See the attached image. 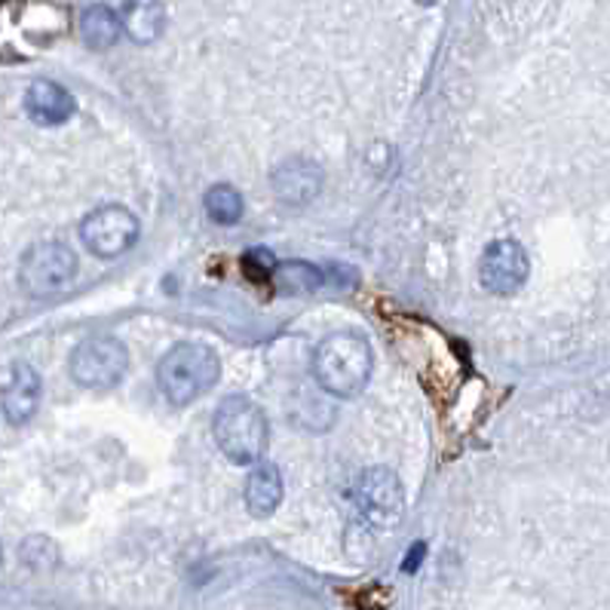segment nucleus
<instances>
[{"label": "nucleus", "instance_id": "nucleus-1", "mask_svg": "<svg viewBox=\"0 0 610 610\" xmlns=\"http://www.w3.org/2000/svg\"><path fill=\"white\" fill-rule=\"evenodd\" d=\"M313 378L317 384L338 399L359 396L372 381L374 353L369 338L359 332H334L322 338L313 350Z\"/></svg>", "mask_w": 610, "mask_h": 610}, {"label": "nucleus", "instance_id": "nucleus-2", "mask_svg": "<svg viewBox=\"0 0 610 610\" xmlns=\"http://www.w3.org/2000/svg\"><path fill=\"white\" fill-rule=\"evenodd\" d=\"M215 445L221 448L230 464L255 466L261 464L270 442V426L261 405L249 396H227L218 402L213 414Z\"/></svg>", "mask_w": 610, "mask_h": 610}, {"label": "nucleus", "instance_id": "nucleus-3", "mask_svg": "<svg viewBox=\"0 0 610 610\" xmlns=\"http://www.w3.org/2000/svg\"><path fill=\"white\" fill-rule=\"evenodd\" d=\"M221 378V359L206 344H175L157 362V386L169 405H190Z\"/></svg>", "mask_w": 610, "mask_h": 610}, {"label": "nucleus", "instance_id": "nucleus-4", "mask_svg": "<svg viewBox=\"0 0 610 610\" xmlns=\"http://www.w3.org/2000/svg\"><path fill=\"white\" fill-rule=\"evenodd\" d=\"M130 353L114 334H93L83 338L68 359V372L86 390H111L126 378Z\"/></svg>", "mask_w": 610, "mask_h": 610}, {"label": "nucleus", "instance_id": "nucleus-5", "mask_svg": "<svg viewBox=\"0 0 610 610\" xmlns=\"http://www.w3.org/2000/svg\"><path fill=\"white\" fill-rule=\"evenodd\" d=\"M77 277V255L65 242H40L19 265V286L31 298H55Z\"/></svg>", "mask_w": 610, "mask_h": 610}, {"label": "nucleus", "instance_id": "nucleus-6", "mask_svg": "<svg viewBox=\"0 0 610 610\" xmlns=\"http://www.w3.org/2000/svg\"><path fill=\"white\" fill-rule=\"evenodd\" d=\"M138 234H142L138 218L117 203L99 206L80 221V239L95 258H117V255L130 252Z\"/></svg>", "mask_w": 610, "mask_h": 610}, {"label": "nucleus", "instance_id": "nucleus-7", "mask_svg": "<svg viewBox=\"0 0 610 610\" xmlns=\"http://www.w3.org/2000/svg\"><path fill=\"white\" fill-rule=\"evenodd\" d=\"M353 504L359 516L372 521L374 528H393L405 516V488L393 469L374 466L365 469L353 485Z\"/></svg>", "mask_w": 610, "mask_h": 610}, {"label": "nucleus", "instance_id": "nucleus-8", "mask_svg": "<svg viewBox=\"0 0 610 610\" xmlns=\"http://www.w3.org/2000/svg\"><path fill=\"white\" fill-rule=\"evenodd\" d=\"M531 277V261L516 239H494L492 246L478 258V282L485 292L497 298H509Z\"/></svg>", "mask_w": 610, "mask_h": 610}, {"label": "nucleus", "instance_id": "nucleus-9", "mask_svg": "<svg viewBox=\"0 0 610 610\" xmlns=\"http://www.w3.org/2000/svg\"><path fill=\"white\" fill-rule=\"evenodd\" d=\"M270 182H273V190L286 206H307L322 190V169L313 159L289 157L273 169Z\"/></svg>", "mask_w": 610, "mask_h": 610}, {"label": "nucleus", "instance_id": "nucleus-10", "mask_svg": "<svg viewBox=\"0 0 610 610\" xmlns=\"http://www.w3.org/2000/svg\"><path fill=\"white\" fill-rule=\"evenodd\" d=\"M25 111L38 126H62L65 120L74 117L77 102L65 86L53 80H34L25 93Z\"/></svg>", "mask_w": 610, "mask_h": 610}, {"label": "nucleus", "instance_id": "nucleus-11", "mask_svg": "<svg viewBox=\"0 0 610 610\" xmlns=\"http://www.w3.org/2000/svg\"><path fill=\"white\" fill-rule=\"evenodd\" d=\"M40 405V378L38 372L25 365V362H19L13 369V378H10V384L3 390V399H0V409L7 414V421L13 426L28 424L34 414H38Z\"/></svg>", "mask_w": 610, "mask_h": 610}, {"label": "nucleus", "instance_id": "nucleus-12", "mask_svg": "<svg viewBox=\"0 0 610 610\" xmlns=\"http://www.w3.org/2000/svg\"><path fill=\"white\" fill-rule=\"evenodd\" d=\"M282 473L273 464H255L246 478V509L255 518H270L282 504Z\"/></svg>", "mask_w": 610, "mask_h": 610}, {"label": "nucleus", "instance_id": "nucleus-13", "mask_svg": "<svg viewBox=\"0 0 610 610\" xmlns=\"http://www.w3.org/2000/svg\"><path fill=\"white\" fill-rule=\"evenodd\" d=\"M120 28H126V34L138 46H147L163 34L166 28V10L159 0H126L123 3V22Z\"/></svg>", "mask_w": 610, "mask_h": 610}, {"label": "nucleus", "instance_id": "nucleus-14", "mask_svg": "<svg viewBox=\"0 0 610 610\" xmlns=\"http://www.w3.org/2000/svg\"><path fill=\"white\" fill-rule=\"evenodd\" d=\"M80 38L90 50H107L114 46L120 38V19L117 13L105 7V3H93L80 15Z\"/></svg>", "mask_w": 610, "mask_h": 610}, {"label": "nucleus", "instance_id": "nucleus-15", "mask_svg": "<svg viewBox=\"0 0 610 610\" xmlns=\"http://www.w3.org/2000/svg\"><path fill=\"white\" fill-rule=\"evenodd\" d=\"M270 282L279 294H307L317 292L325 282V273L319 267L307 265V261H282L270 270Z\"/></svg>", "mask_w": 610, "mask_h": 610}, {"label": "nucleus", "instance_id": "nucleus-16", "mask_svg": "<svg viewBox=\"0 0 610 610\" xmlns=\"http://www.w3.org/2000/svg\"><path fill=\"white\" fill-rule=\"evenodd\" d=\"M203 209L206 215L213 218L215 225H237L242 213H246V203L239 197L237 187L230 185H213L206 190V197H203Z\"/></svg>", "mask_w": 610, "mask_h": 610}, {"label": "nucleus", "instance_id": "nucleus-17", "mask_svg": "<svg viewBox=\"0 0 610 610\" xmlns=\"http://www.w3.org/2000/svg\"><path fill=\"white\" fill-rule=\"evenodd\" d=\"M424 552H426V546H424V544H414V546H412V552H409V558L402 561V568H405V573H414V571H417V565L424 561Z\"/></svg>", "mask_w": 610, "mask_h": 610}, {"label": "nucleus", "instance_id": "nucleus-18", "mask_svg": "<svg viewBox=\"0 0 610 610\" xmlns=\"http://www.w3.org/2000/svg\"><path fill=\"white\" fill-rule=\"evenodd\" d=\"M417 3H421V7H433L436 0H417Z\"/></svg>", "mask_w": 610, "mask_h": 610}]
</instances>
